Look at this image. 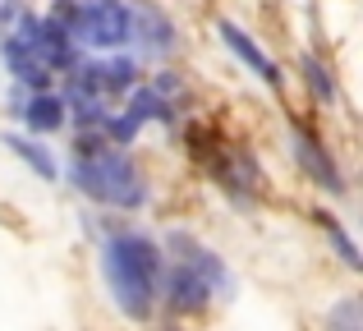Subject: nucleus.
<instances>
[{"instance_id":"f257e3e1","label":"nucleus","mask_w":363,"mask_h":331,"mask_svg":"<svg viewBox=\"0 0 363 331\" xmlns=\"http://www.w3.org/2000/svg\"><path fill=\"white\" fill-rule=\"evenodd\" d=\"M157 281H161V253L147 235H116L106 244V286L124 318L143 322L152 313Z\"/></svg>"},{"instance_id":"f03ea898","label":"nucleus","mask_w":363,"mask_h":331,"mask_svg":"<svg viewBox=\"0 0 363 331\" xmlns=\"http://www.w3.org/2000/svg\"><path fill=\"white\" fill-rule=\"evenodd\" d=\"M69 179L106 207H138L147 198L138 166L124 152H79V162L69 166Z\"/></svg>"},{"instance_id":"7ed1b4c3","label":"nucleus","mask_w":363,"mask_h":331,"mask_svg":"<svg viewBox=\"0 0 363 331\" xmlns=\"http://www.w3.org/2000/svg\"><path fill=\"white\" fill-rule=\"evenodd\" d=\"M170 249H175V262H170V304L179 313H198L207 308V299L221 286V258L212 249H203L189 235H170Z\"/></svg>"},{"instance_id":"20e7f679","label":"nucleus","mask_w":363,"mask_h":331,"mask_svg":"<svg viewBox=\"0 0 363 331\" xmlns=\"http://www.w3.org/2000/svg\"><path fill=\"white\" fill-rule=\"evenodd\" d=\"M74 37L88 46H120L129 42V5L124 0H83L79 5V28Z\"/></svg>"},{"instance_id":"39448f33","label":"nucleus","mask_w":363,"mask_h":331,"mask_svg":"<svg viewBox=\"0 0 363 331\" xmlns=\"http://www.w3.org/2000/svg\"><path fill=\"white\" fill-rule=\"evenodd\" d=\"M124 88H133V64L129 60H97V64H83L74 74V92L92 97V101H106Z\"/></svg>"},{"instance_id":"423d86ee","label":"nucleus","mask_w":363,"mask_h":331,"mask_svg":"<svg viewBox=\"0 0 363 331\" xmlns=\"http://www.w3.org/2000/svg\"><path fill=\"white\" fill-rule=\"evenodd\" d=\"M290 138H294V157H299V166L308 170L313 179H318L322 189H331V193H340V170H336V162L327 157V147L318 143V134H308L303 125H290Z\"/></svg>"},{"instance_id":"0eeeda50","label":"nucleus","mask_w":363,"mask_h":331,"mask_svg":"<svg viewBox=\"0 0 363 331\" xmlns=\"http://www.w3.org/2000/svg\"><path fill=\"white\" fill-rule=\"evenodd\" d=\"M216 33H221V42H225V46H230V51H235V55H240V60L248 64V69H253V74H257V79H262V83H267V88H281V69H276V60H272V55H267V51H262V46H257V42H253V37H248V33H244V28H235V23H230V18H221V23H216Z\"/></svg>"},{"instance_id":"6e6552de","label":"nucleus","mask_w":363,"mask_h":331,"mask_svg":"<svg viewBox=\"0 0 363 331\" xmlns=\"http://www.w3.org/2000/svg\"><path fill=\"white\" fill-rule=\"evenodd\" d=\"M133 28H138V46L152 51V55H161V51L175 46V23H170L157 5H147V0H143L138 9H129V33Z\"/></svg>"},{"instance_id":"1a4fd4ad","label":"nucleus","mask_w":363,"mask_h":331,"mask_svg":"<svg viewBox=\"0 0 363 331\" xmlns=\"http://www.w3.org/2000/svg\"><path fill=\"white\" fill-rule=\"evenodd\" d=\"M23 120H28V129H60L65 125V106L55 97H46V92H37V97L23 106Z\"/></svg>"},{"instance_id":"9d476101","label":"nucleus","mask_w":363,"mask_h":331,"mask_svg":"<svg viewBox=\"0 0 363 331\" xmlns=\"http://www.w3.org/2000/svg\"><path fill=\"white\" fill-rule=\"evenodd\" d=\"M9 147H14V152L23 157V162L33 166V170H37L42 179H55V157L46 152L42 143H33V138H9Z\"/></svg>"},{"instance_id":"9b49d317","label":"nucleus","mask_w":363,"mask_h":331,"mask_svg":"<svg viewBox=\"0 0 363 331\" xmlns=\"http://www.w3.org/2000/svg\"><path fill=\"white\" fill-rule=\"evenodd\" d=\"M303 74H308V88H313V97H318V101H336V79H331V69L318 60V55L303 60Z\"/></svg>"},{"instance_id":"f8f14e48","label":"nucleus","mask_w":363,"mask_h":331,"mask_svg":"<svg viewBox=\"0 0 363 331\" xmlns=\"http://www.w3.org/2000/svg\"><path fill=\"white\" fill-rule=\"evenodd\" d=\"M129 120H170V106L161 101V92L143 88V92H133V111H129Z\"/></svg>"},{"instance_id":"ddd939ff","label":"nucleus","mask_w":363,"mask_h":331,"mask_svg":"<svg viewBox=\"0 0 363 331\" xmlns=\"http://www.w3.org/2000/svg\"><path fill=\"white\" fill-rule=\"evenodd\" d=\"M318 221H322V230H327V235H331V240H336V249H340V258H345V262H350V267H359V249H354V244H350V235H345V230H340V221H336V216H327V212H322V216H318Z\"/></svg>"},{"instance_id":"4468645a","label":"nucleus","mask_w":363,"mask_h":331,"mask_svg":"<svg viewBox=\"0 0 363 331\" xmlns=\"http://www.w3.org/2000/svg\"><path fill=\"white\" fill-rule=\"evenodd\" d=\"M327 331H359V304L354 299H340L327 313Z\"/></svg>"}]
</instances>
